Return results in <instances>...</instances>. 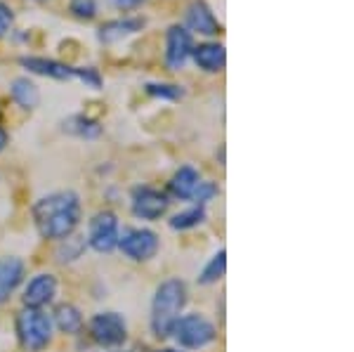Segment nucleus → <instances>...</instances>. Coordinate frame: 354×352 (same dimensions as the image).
Returning a JSON list of instances; mask_svg holds the SVG:
<instances>
[{
  "mask_svg": "<svg viewBox=\"0 0 354 352\" xmlns=\"http://www.w3.org/2000/svg\"><path fill=\"white\" fill-rule=\"evenodd\" d=\"M15 326L21 348L28 352H41L53 340V331H55L53 317L38 308H24L17 312Z\"/></svg>",
  "mask_w": 354,
  "mask_h": 352,
  "instance_id": "obj_3",
  "label": "nucleus"
},
{
  "mask_svg": "<svg viewBox=\"0 0 354 352\" xmlns=\"http://www.w3.org/2000/svg\"><path fill=\"white\" fill-rule=\"evenodd\" d=\"M109 8L121 10V12H130V10H137L140 5H145L147 0H104Z\"/></svg>",
  "mask_w": 354,
  "mask_h": 352,
  "instance_id": "obj_28",
  "label": "nucleus"
},
{
  "mask_svg": "<svg viewBox=\"0 0 354 352\" xmlns=\"http://www.w3.org/2000/svg\"><path fill=\"white\" fill-rule=\"evenodd\" d=\"M201 173H198L194 166H182L177 173L170 178V194L175 198H182V201H187V198H194L196 194L198 185H201Z\"/></svg>",
  "mask_w": 354,
  "mask_h": 352,
  "instance_id": "obj_16",
  "label": "nucleus"
},
{
  "mask_svg": "<svg viewBox=\"0 0 354 352\" xmlns=\"http://www.w3.org/2000/svg\"><path fill=\"white\" fill-rule=\"evenodd\" d=\"M118 237H121V223L113 211H100L93 215L88 227V246L97 253H111L118 248Z\"/></svg>",
  "mask_w": 354,
  "mask_h": 352,
  "instance_id": "obj_5",
  "label": "nucleus"
},
{
  "mask_svg": "<svg viewBox=\"0 0 354 352\" xmlns=\"http://www.w3.org/2000/svg\"><path fill=\"white\" fill-rule=\"evenodd\" d=\"M26 265L17 255H5L0 258V305L8 303L10 296L19 288V284L24 281Z\"/></svg>",
  "mask_w": 354,
  "mask_h": 352,
  "instance_id": "obj_14",
  "label": "nucleus"
},
{
  "mask_svg": "<svg viewBox=\"0 0 354 352\" xmlns=\"http://www.w3.org/2000/svg\"><path fill=\"white\" fill-rule=\"evenodd\" d=\"M192 57L196 62L198 69H203L205 73H220L227 64V53L222 43H201L194 45Z\"/></svg>",
  "mask_w": 354,
  "mask_h": 352,
  "instance_id": "obj_15",
  "label": "nucleus"
},
{
  "mask_svg": "<svg viewBox=\"0 0 354 352\" xmlns=\"http://www.w3.org/2000/svg\"><path fill=\"white\" fill-rule=\"evenodd\" d=\"M76 78L85 85V88H93V90L102 88V76H100V71L93 69V66H78Z\"/></svg>",
  "mask_w": 354,
  "mask_h": 352,
  "instance_id": "obj_25",
  "label": "nucleus"
},
{
  "mask_svg": "<svg viewBox=\"0 0 354 352\" xmlns=\"http://www.w3.org/2000/svg\"><path fill=\"white\" fill-rule=\"evenodd\" d=\"M10 95H12V100L21 106V109L33 111L38 104H41V90H38V85L26 76L15 78L12 85H10Z\"/></svg>",
  "mask_w": 354,
  "mask_h": 352,
  "instance_id": "obj_17",
  "label": "nucleus"
},
{
  "mask_svg": "<svg viewBox=\"0 0 354 352\" xmlns=\"http://www.w3.org/2000/svg\"><path fill=\"white\" fill-rule=\"evenodd\" d=\"M205 223V206H192L187 208V211L182 213H175L173 218H170V227L177 232H187V230H194V227L203 225Z\"/></svg>",
  "mask_w": 354,
  "mask_h": 352,
  "instance_id": "obj_21",
  "label": "nucleus"
},
{
  "mask_svg": "<svg viewBox=\"0 0 354 352\" xmlns=\"http://www.w3.org/2000/svg\"><path fill=\"white\" fill-rule=\"evenodd\" d=\"M118 248L135 263H147L158 253L161 241H158L156 232L147 230V227H128L118 237Z\"/></svg>",
  "mask_w": 354,
  "mask_h": 352,
  "instance_id": "obj_6",
  "label": "nucleus"
},
{
  "mask_svg": "<svg viewBox=\"0 0 354 352\" xmlns=\"http://www.w3.org/2000/svg\"><path fill=\"white\" fill-rule=\"evenodd\" d=\"M62 126H64V133L76 135V138H83V140H95V138H100V135H102L100 123H97L95 118H90V116H83V113L66 118Z\"/></svg>",
  "mask_w": 354,
  "mask_h": 352,
  "instance_id": "obj_19",
  "label": "nucleus"
},
{
  "mask_svg": "<svg viewBox=\"0 0 354 352\" xmlns=\"http://www.w3.org/2000/svg\"><path fill=\"white\" fill-rule=\"evenodd\" d=\"M19 64L26 71L55 78V81H71V78L78 76V66H68L64 62L48 59V57H19Z\"/></svg>",
  "mask_w": 354,
  "mask_h": 352,
  "instance_id": "obj_12",
  "label": "nucleus"
},
{
  "mask_svg": "<svg viewBox=\"0 0 354 352\" xmlns=\"http://www.w3.org/2000/svg\"><path fill=\"white\" fill-rule=\"evenodd\" d=\"M53 326L59 328L62 333H68V336H76L83 328V315L76 305L71 303H62L57 305L55 315H53Z\"/></svg>",
  "mask_w": 354,
  "mask_h": 352,
  "instance_id": "obj_18",
  "label": "nucleus"
},
{
  "mask_svg": "<svg viewBox=\"0 0 354 352\" xmlns=\"http://www.w3.org/2000/svg\"><path fill=\"white\" fill-rule=\"evenodd\" d=\"M147 93H149L151 98L168 100V102H175V100L185 98V90H182V85H175V83H149V85H147Z\"/></svg>",
  "mask_w": 354,
  "mask_h": 352,
  "instance_id": "obj_22",
  "label": "nucleus"
},
{
  "mask_svg": "<svg viewBox=\"0 0 354 352\" xmlns=\"http://www.w3.org/2000/svg\"><path fill=\"white\" fill-rule=\"evenodd\" d=\"M147 21L142 19V17H123V19H111L106 21V24H102L97 28V38H100V43L104 45H116L125 41V38L135 36L137 31H142L145 28Z\"/></svg>",
  "mask_w": 354,
  "mask_h": 352,
  "instance_id": "obj_13",
  "label": "nucleus"
},
{
  "mask_svg": "<svg viewBox=\"0 0 354 352\" xmlns=\"http://www.w3.org/2000/svg\"><path fill=\"white\" fill-rule=\"evenodd\" d=\"M170 198L165 192L153 189V187H135L133 196H130V208H133V215L140 220H161L165 213H168Z\"/></svg>",
  "mask_w": 354,
  "mask_h": 352,
  "instance_id": "obj_8",
  "label": "nucleus"
},
{
  "mask_svg": "<svg viewBox=\"0 0 354 352\" xmlns=\"http://www.w3.org/2000/svg\"><path fill=\"white\" fill-rule=\"evenodd\" d=\"M189 300V291L187 284L180 277L165 279L161 286L156 288L151 300V331L158 338H168L173 331L175 322L182 317V312L187 308Z\"/></svg>",
  "mask_w": 354,
  "mask_h": 352,
  "instance_id": "obj_2",
  "label": "nucleus"
},
{
  "mask_svg": "<svg viewBox=\"0 0 354 352\" xmlns=\"http://www.w3.org/2000/svg\"><path fill=\"white\" fill-rule=\"evenodd\" d=\"M194 38L185 26L173 24L165 33V66L170 71L185 69V64L192 59Z\"/></svg>",
  "mask_w": 354,
  "mask_h": 352,
  "instance_id": "obj_9",
  "label": "nucleus"
},
{
  "mask_svg": "<svg viewBox=\"0 0 354 352\" xmlns=\"http://www.w3.org/2000/svg\"><path fill=\"white\" fill-rule=\"evenodd\" d=\"M170 336L185 350H203L218 340V328H215V324L208 317L192 312V315H185L175 322Z\"/></svg>",
  "mask_w": 354,
  "mask_h": 352,
  "instance_id": "obj_4",
  "label": "nucleus"
},
{
  "mask_svg": "<svg viewBox=\"0 0 354 352\" xmlns=\"http://www.w3.org/2000/svg\"><path fill=\"white\" fill-rule=\"evenodd\" d=\"M15 24V12L8 3L0 0V38H5L10 33V28Z\"/></svg>",
  "mask_w": 354,
  "mask_h": 352,
  "instance_id": "obj_27",
  "label": "nucleus"
},
{
  "mask_svg": "<svg viewBox=\"0 0 354 352\" xmlns=\"http://www.w3.org/2000/svg\"><path fill=\"white\" fill-rule=\"evenodd\" d=\"M62 246L57 251V255H59V263H73V260L81 258V253L85 251V241H81L78 237H66V239H62Z\"/></svg>",
  "mask_w": 354,
  "mask_h": 352,
  "instance_id": "obj_23",
  "label": "nucleus"
},
{
  "mask_svg": "<svg viewBox=\"0 0 354 352\" xmlns=\"http://www.w3.org/2000/svg\"><path fill=\"white\" fill-rule=\"evenodd\" d=\"M185 21L194 33H198V36L213 38L222 31L218 17L213 15V10H210V5L205 3V0H192V3L187 5Z\"/></svg>",
  "mask_w": 354,
  "mask_h": 352,
  "instance_id": "obj_10",
  "label": "nucleus"
},
{
  "mask_svg": "<svg viewBox=\"0 0 354 352\" xmlns=\"http://www.w3.org/2000/svg\"><path fill=\"white\" fill-rule=\"evenodd\" d=\"M225 272H227V253H225V248H220V251L205 263V268L201 270V275H198V284H203V286L218 284L222 277H225Z\"/></svg>",
  "mask_w": 354,
  "mask_h": 352,
  "instance_id": "obj_20",
  "label": "nucleus"
},
{
  "mask_svg": "<svg viewBox=\"0 0 354 352\" xmlns=\"http://www.w3.org/2000/svg\"><path fill=\"white\" fill-rule=\"evenodd\" d=\"M218 194H220V187L215 183H201L196 189V194H194V201H196L198 206H205V203L213 201Z\"/></svg>",
  "mask_w": 354,
  "mask_h": 352,
  "instance_id": "obj_26",
  "label": "nucleus"
},
{
  "mask_svg": "<svg viewBox=\"0 0 354 352\" xmlns=\"http://www.w3.org/2000/svg\"><path fill=\"white\" fill-rule=\"evenodd\" d=\"M90 338L102 348H118L128 338V324L118 312H100L88 324Z\"/></svg>",
  "mask_w": 354,
  "mask_h": 352,
  "instance_id": "obj_7",
  "label": "nucleus"
},
{
  "mask_svg": "<svg viewBox=\"0 0 354 352\" xmlns=\"http://www.w3.org/2000/svg\"><path fill=\"white\" fill-rule=\"evenodd\" d=\"M57 277L50 272H41L36 275L24 288V308H38L43 310L45 305H50L57 296Z\"/></svg>",
  "mask_w": 354,
  "mask_h": 352,
  "instance_id": "obj_11",
  "label": "nucleus"
},
{
  "mask_svg": "<svg viewBox=\"0 0 354 352\" xmlns=\"http://www.w3.org/2000/svg\"><path fill=\"white\" fill-rule=\"evenodd\" d=\"M68 10L78 17V19H95L97 17V3L95 0H71Z\"/></svg>",
  "mask_w": 354,
  "mask_h": 352,
  "instance_id": "obj_24",
  "label": "nucleus"
},
{
  "mask_svg": "<svg viewBox=\"0 0 354 352\" xmlns=\"http://www.w3.org/2000/svg\"><path fill=\"white\" fill-rule=\"evenodd\" d=\"M5 147H8V133H5V130L0 128V151H3Z\"/></svg>",
  "mask_w": 354,
  "mask_h": 352,
  "instance_id": "obj_29",
  "label": "nucleus"
},
{
  "mask_svg": "<svg viewBox=\"0 0 354 352\" xmlns=\"http://www.w3.org/2000/svg\"><path fill=\"white\" fill-rule=\"evenodd\" d=\"M158 352H180V350H170V348H165V350H158Z\"/></svg>",
  "mask_w": 354,
  "mask_h": 352,
  "instance_id": "obj_30",
  "label": "nucleus"
},
{
  "mask_svg": "<svg viewBox=\"0 0 354 352\" xmlns=\"http://www.w3.org/2000/svg\"><path fill=\"white\" fill-rule=\"evenodd\" d=\"M109 352H128V350H109Z\"/></svg>",
  "mask_w": 354,
  "mask_h": 352,
  "instance_id": "obj_31",
  "label": "nucleus"
},
{
  "mask_svg": "<svg viewBox=\"0 0 354 352\" xmlns=\"http://www.w3.org/2000/svg\"><path fill=\"white\" fill-rule=\"evenodd\" d=\"M33 223L43 239H66L81 225V198L71 189L38 198L33 206Z\"/></svg>",
  "mask_w": 354,
  "mask_h": 352,
  "instance_id": "obj_1",
  "label": "nucleus"
}]
</instances>
